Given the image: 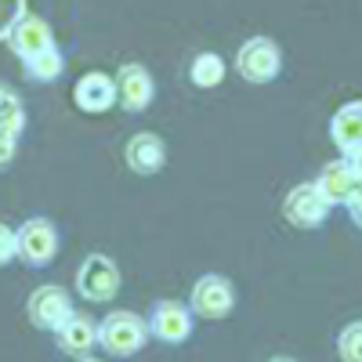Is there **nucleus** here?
I'll return each mask as SVG.
<instances>
[{
    "instance_id": "1",
    "label": "nucleus",
    "mask_w": 362,
    "mask_h": 362,
    "mask_svg": "<svg viewBox=\"0 0 362 362\" xmlns=\"http://www.w3.org/2000/svg\"><path fill=\"white\" fill-rule=\"evenodd\" d=\"M145 337H148V326H145V319L134 315V312H109V315L98 322V344H102L109 355H116V358L138 355L141 344H145Z\"/></svg>"
},
{
    "instance_id": "2",
    "label": "nucleus",
    "mask_w": 362,
    "mask_h": 362,
    "mask_svg": "<svg viewBox=\"0 0 362 362\" xmlns=\"http://www.w3.org/2000/svg\"><path fill=\"white\" fill-rule=\"evenodd\" d=\"M15 247H18V261H25L29 268H44L54 261L58 254V228L51 218H29L22 221V228H15Z\"/></svg>"
},
{
    "instance_id": "3",
    "label": "nucleus",
    "mask_w": 362,
    "mask_h": 362,
    "mask_svg": "<svg viewBox=\"0 0 362 362\" xmlns=\"http://www.w3.org/2000/svg\"><path fill=\"white\" fill-rule=\"evenodd\" d=\"M189 308L196 319H225L235 308V286L218 272H206L189 290Z\"/></svg>"
},
{
    "instance_id": "4",
    "label": "nucleus",
    "mask_w": 362,
    "mask_h": 362,
    "mask_svg": "<svg viewBox=\"0 0 362 362\" xmlns=\"http://www.w3.org/2000/svg\"><path fill=\"white\" fill-rule=\"evenodd\" d=\"M283 69V54L276 47V40L268 37H250L235 54V73L247 83H272Z\"/></svg>"
},
{
    "instance_id": "5",
    "label": "nucleus",
    "mask_w": 362,
    "mask_h": 362,
    "mask_svg": "<svg viewBox=\"0 0 362 362\" xmlns=\"http://www.w3.org/2000/svg\"><path fill=\"white\" fill-rule=\"evenodd\" d=\"M119 283H124L119 279V268L105 254H90L80 264V272H76V290H80L83 300H90V305H105V300H112L119 293Z\"/></svg>"
},
{
    "instance_id": "6",
    "label": "nucleus",
    "mask_w": 362,
    "mask_h": 362,
    "mask_svg": "<svg viewBox=\"0 0 362 362\" xmlns=\"http://www.w3.org/2000/svg\"><path fill=\"white\" fill-rule=\"evenodd\" d=\"M192 308L181 305V300H156L153 312H148V337H156L163 344H181L192 337Z\"/></svg>"
},
{
    "instance_id": "7",
    "label": "nucleus",
    "mask_w": 362,
    "mask_h": 362,
    "mask_svg": "<svg viewBox=\"0 0 362 362\" xmlns=\"http://www.w3.org/2000/svg\"><path fill=\"white\" fill-rule=\"evenodd\" d=\"M329 210H334V206L326 203V196L319 192L315 181L293 185V189L286 192V199H283V214H286V221L297 225V228H319V225L329 218Z\"/></svg>"
},
{
    "instance_id": "8",
    "label": "nucleus",
    "mask_w": 362,
    "mask_h": 362,
    "mask_svg": "<svg viewBox=\"0 0 362 362\" xmlns=\"http://www.w3.org/2000/svg\"><path fill=\"white\" fill-rule=\"evenodd\" d=\"M25 312H29V322H33L37 329H51V334H54V329L73 315V300H69V293L62 286L47 283V286L33 290Z\"/></svg>"
},
{
    "instance_id": "9",
    "label": "nucleus",
    "mask_w": 362,
    "mask_h": 362,
    "mask_svg": "<svg viewBox=\"0 0 362 362\" xmlns=\"http://www.w3.org/2000/svg\"><path fill=\"white\" fill-rule=\"evenodd\" d=\"M156 98V87H153V76H148L145 66L138 62H127L119 66L116 73V102L124 105L127 112H145Z\"/></svg>"
},
{
    "instance_id": "10",
    "label": "nucleus",
    "mask_w": 362,
    "mask_h": 362,
    "mask_svg": "<svg viewBox=\"0 0 362 362\" xmlns=\"http://www.w3.org/2000/svg\"><path fill=\"white\" fill-rule=\"evenodd\" d=\"M319 192L326 196V203L329 206H348L358 192H362V177L355 174V167H351V160H334V163H326L322 170H319Z\"/></svg>"
},
{
    "instance_id": "11",
    "label": "nucleus",
    "mask_w": 362,
    "mask_h": 362,
    "mask_svg": "<svg viewBox=\"0 0 362 362\" xmlns=\"http://www.w3.org/2000/svg\"><path fill=\"white\" fill-rule=\"evenodd\" d=\"M73 102L80 112H90V116L109 112L116 102V80L105 73H83L73 87Z\"/></svg>"
},
{
    "instance_id": "12",
    "label": "nucleus",
    "mask_w": 362,
    "mask_h": 362,
    "mask_svg": "<svg viewBox=\"0 0 362 362\" xmlns=\"http://www.w3.org/2000/svg\"><path fill=\"white\" fill-rule=\"evenodd\" d=\"M124 156H127V167H131L134 174L148 177V174L163 170V163H167V145H163V138H160V134L141 131V134H134V138L127 141Z\"/></svg>"
},
{
    "instance_id": "13",
    "label": "nucleus",
    "mask_w": 362,
    "mask_h": 362,
    "mask_svg": "<svg viewBox=\"0 0 362 362\" xmlns=\"http://www.w3.org/2000/svg\"><path fill=\"white\" fill-rule=\"evenodd\" d=\"M329 141L341 148L344 160L362 148V98L348 102L334 112V119H329Z\"/></svg>"
},
{
    "instance_id": "14",
    "label": "nucleus",
    "mask_w": 362,
    "mask_h": 362,
    "mask_svg": "<svg viewBox=\"0 0 362 362\" xmlns=\"http://www.w3.org/2000/svg\"><path fill=\"white\" fill-rule=\"evenodd\" d=\"M8 44H11V51H15L18 58H33V54H40L44 47L54 44V40H51V25H47L40 15H29V11H25V15L11 25Z\"/></svg>"
},
{
    "instance_id": "15",
    "label": "nucleus",
    "mask_w": 362,
    "mask_h": 362,
    "mask_svg": "<svg viewBox=\"0 0 362 362\" xmlns=\"http://www.w3.org/2000/svg\"><path fill=\"white\" fill-rule=\"evenodd\" d=\"M54 337H58V348H62L66 355H90V348L98 344V326L90 322L87 315H80V312H73L62 326L54 329Z\"/></svg>"
},
{
    "instance_id": "16",
    "label": "nucleus",
    "mask_w": 362,
    "mask_h": 362,
    "mask_svg": "<svg viewBox=\"0 0 362 362\" xmlns=\"http://www.w3.org/2000/svg\"><path fill=\"white\" fill-rule=\"evenodd\" d=\"M62 69H66V58H62V51H58L54 44L44 47L33 58H22V73H25V80H33V83H51V80L62 76Z\"/></svg>"
},
{
    "instance_id": "17",
    "label": "nucleus",
    "mask_w": 362,
    "mask_h": 362,
    "mask_svg": "<svg viewBox=\"0 0 362 362\" xmlns=\"http://www.w3.org/2000/svg\"><path fill=\"white\" fill-rule=\"evenodd\" d=\"M225 58L218 54V51H199L196 58H192V66H189V80L196 83V87H203V90H210V87H221V80H225Z\"/></svg>"
},
{
    "instance_id": "18",
    "label": "nucleus",
    "mask_w": 362,
    "mask_h": 362,
    "mask_svg": "<svg viewBox=\"0 0 362 362\" xmlns=\"http://www.w3.org/2000/svg\"><path fill=\"white\" fill-rule=\"evenodd\" d=\"M22 127H25V112H22V102L11 95V90H0V131L22 134Z\"/></svg>"
},
{
    "instance_id": "19",
    "label": "nucleus",
    "mask_w": 362,
    "mask_h": 362,
    "mask_svg": "<svg viewBox=\"0 0 362 362\" xmlns=\"http://www.w3.org/2000/svg\"><path fill=\"white\" fill-rule=\"evenodd\" d=\"M337 355L341 362H362V322H348L337 334Z\"/></svg>"
},
{
    "instance_id": "20",
    "label": "nucleus",
    "mask_w": 362,
    "mask_h": 362,
    "mask_svg": "<svg viewBox=\"0 0 362 362\" xmlns=\"http://www.w3.org/2000/svg\"><path fill=\"white\" fill-rule=\"evenodd\" d=\"M22 15H25L22 0H0V37H8L11 25H15Z\"/></svg>"
},
{
    "instance_id": "21",
    "label": "nucleus",
    "mask_w": 362,
    "mask_h": 362,
    "mask_svg": "<svg viewBox=\"0 0 362 362\" xmlns=\"http://www.w3.org/2000/svg\"><path fill=\"white\" fill-rule=\"evenodd\" d=\"M18 257V247H15V228H8L0 221V264H8Z\"/></svg>"
},
{
    "instance_id": "22",
    "label": "nucleus",
    "mask_w": 362,
    "mask_h": 362,
    "mask_svg": "<svg viewBox=\"0 0 362 362\" xmlns=\"http://www.w3.org/2000/svg\"><path fill=\"white\" fill-rule=\"evenodd\" d=\"M15 145H18V134L11 131H0V167H8L11 156H15Z\"/></svg>"
},
{
    "instance_id": "23",
    "label": "nucleus",
    "mask_w": 362,
    "mask_h": 362,
    "mask_svg": "<svg viewBox=\"0 0 362 362\" xmlns=\"http://www.w3.org/2000/svg\"><path fill=\"white\" fill-rule=\"evenodd\" d=\"M348 214H351V221H355V225L362 228V192H358V196H355V199L348 203Z\"/></svg>"
},
{
    "instance_id": "24",
    "label": "nucleus",
    "mask_w": 362,
    "mask_h": 362,
    "mask_svg": "<svg viewBox=\"0 0 362 362\" xmlns=\"http://www.w3.org/2000/svg\"><path fill=\"white\" fill-rule=\"evenodd\" d=\"M348 160H351V167H355V174L362 177V148H358V153H355V156H348Z\"/></svg>"
},
{
    "instance_id": "25",
    "label": "nucleus",
    "mask_w": 362,
    "mask_h": 362,
    "mask_svg": "<svg viewBox=\"0 0 362 362\" xmlns=\"http://www.w3.org/2000/svg\"><path fill=\"white\" fill-rule=\"evenodd\" d=\"M80 362H98V358H90V355H83V358H80Z\"/></svg>"
},
{
    "instance_id": "26",
    "label": "nucleus",
    "mask_w": 362,
    "mask_h": 362,
    "mask_svg": "<svg viewBox=\"0 0 362 362\" xmlns=\"http://www.w3.org/2000/svg\"><path fill=\"white\" fill-rule=\"evenodd\" d=\"M268 362H290V358H268Z\"/></svg>"
}]
</instances>
